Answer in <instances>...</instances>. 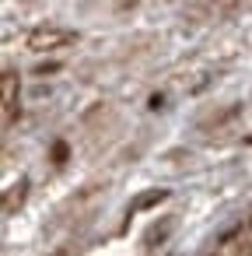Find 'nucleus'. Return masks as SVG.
<instances>
[{
  "label": "nucleus",
  "instance_id": "nucleus-4",
  "mask_svg": "<svg viewBox=\"0 0 252 256\" xmlns=\"http://www.w3.org/2000/svg\"><path fill=\"white\" fill-rule=\"evenodd\" d=\"M235 256H252V246H249V242H242V246H235Z\"/></svg>",
  "mask_w": 252,
  "mask_h": 256
},
{
  "label": "nucleus",
  "instance_id": "nucleus-2",
  "mask_svg": "<svg viewBox=\"0 0 252 256\" xmlns=\"http://www.w3.org/2000/svg\"><path fill=\"white\" fill-rule=\"evenodd\" d=\"M165 196H168L165 190H151V193H144V196H140V200H137L133 207H137V210H147V207H154V204H161Z\"/></svg>",
  "mask_w": 252,
  "mask_h": 256
},
{
  "label": "nucleus",
  "instance_id": "nucleus-3",
  "mask_svg": "<svg viewBox=\"0 0 252 256\" xmlns=\"http://www.w3.org/2000/svg\"><path fill=\"white\" fill-rule=\"evenodd\" d=\"M56 70H60V64H39V67H35V74H39V78H46V74H56Z\"/></svg>",
  "mask_w": 252,
  "mask_h": 256
},
{
  "label": "nucleus",
  "instance_id": "nucleus-5",
  "mask_svg": "<svg viewBox=\"0 0 252 256\" xmlns=\"http://www.w3.org/2000/svg\"><path fill=\"white\" fill-rule=\"evenodd\" d=\"M249 144H252V137H249Z\"/></svg>",
  "mask_w": 252,
  "mask_h": 256
},
{
  "label": "nucleus",
  "instance_id": "nucleus-1",
  "mask_svg": "<svg viewBox=\"0 0 252 256\" xmlns=\"http://www.w3.org/2000/svg\"><path fill=\"white\" fill-rule=\"evenodd\" d=\"M28 50L32 53H53V50H60V46H67V42H74V32H67V28H56V25H42V28H35V32H28Z\"/></svg>",
  "mask_w": 252,
  "mask_h": 256
}]
</instances>
